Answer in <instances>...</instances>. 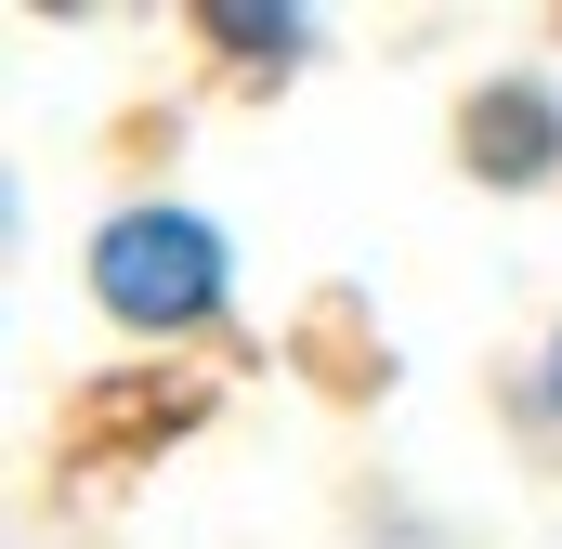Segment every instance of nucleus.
<instances>
[{
	"label": "nucleus",
	"mask_w": 562,
	"mask_h": 549,
	"mask_svg": "<svg viewBox=\"0 0 562 549\" xmlns=\"http://www.w3.org/2000/svg\"><path fill=\"white\" fill-rule=\"evenodd\" d=\"M92 301L119 327H196L223 301V236L196 210H119L92 236Z\"/></svg>",
	"instance_id": "nucleus-1"
},
{
	"label": "nucleus",
	"mask_w": 562,
	"mask_h": 549,
	"mask_svg": "<svg viewBox=\"0 0 562 549\" xmlns=\"http://www.w3.org/2000/svg\"><path fill=\"white\" fill-rule=\"evenodd\" d=\"M550 157H562V119H550L537 79H510V92L471 105V170H484V183H537Z\"/></svg>",
	"instance_id": "nucleus-2"
},
{
	"label": "nucleus",
	"mask_w": 562,
	"mask_h": 549,
	"mask_svg": "<svg viewBox=\"0 0 562 549\" xmlns=\"http://www.w3.org/2000/svg\"><path fill=\"white\" fill-rule=\"evenodd\" d=\"M210 40H223V53H301V13H276V0H210Z\"/></svg>",
	"instance_id": "nucleus-3"
},
{
	"label": "nucleus",
	"mask_w": 562,
	"mask_h": 549,
	"mask_svg": "<svg viewBox=\"0 0 562 549\" xmlns=\"http://www.w3.org/2000/svg\"><path fill=\"white\" fill-rule=\"evenodd\" d=\"M550 393H562V354H550Z\"/></svg>",
	"instance_id": "nucleus-4"
}]
</instances>
